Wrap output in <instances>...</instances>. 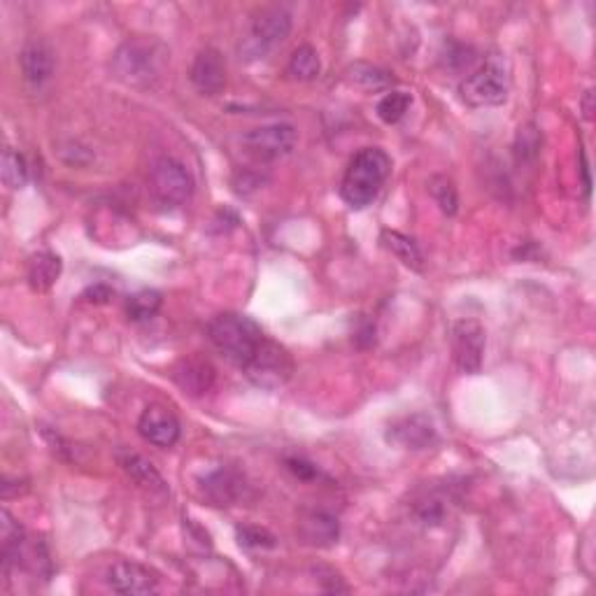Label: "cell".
I'll use <instances>...</instances> for the list:
<instances>
[{
	"label": "cell",
	"mask_w": 596,
	"mask_h": 596,
	"mask_svg": "<svg viewBox=\"0 0 596 596\" xmlns=\"http://www.w3.org/2000/svg\"><path fill=\"white\" fill-rule=\"evenodd\" d=\"M389 173H392V159H389L385 149H361V152L354 154V159L345 170L340 196L352 210H364L378 198Z\"/></svg>",
	"instance_id": "6da1fadb"
},
{
	"label": "cell",
	"mask_w": 596,
	"mask_h": 596,
	"mask_svg": "<svg viewBox=\"0 0 596 596\" xmlns=\"http://www.w3.org/2000/svg\"><path fill=\"white\" fill-rule=\"evenodd\" d=\"M208 336L210 343L217 347V352L224 354L238 368L250 364V359L266 340L264 331L254 319L236 315V312H224V315L212 319L208 324Z\"/></svg>",
	"instance_id": "7a4b0ae2"
},
{
	"label": "cell",
	"mask_w": 596,
	"mask_h": 596,
	"mask_svg": "<svg viewBox=\"0 0 596 596\" xmlns=\"http://www.w3.org/2000/svg\"><path fill=\"white\" fill-rule=\"evenodd\" d=\"M166 56V49L156 40L133 38L126 40L115 52L112 70L119 80L131 84V87H152L163 73Z\"/></svg>",
	"instance_id": "3957f363"
},
{
	"label": "cell",
	"mask_w": 596,
	"mask_h": 596,
	"mask_svg": "<svg viewBox=\"0 0 596 596\" xmlns=\"http://www.w3.org/2000/svg\"><path fill=\"white\" fill-rule=\"evenodd\" d=\"M289 33H292V12L280 5L264 7V10L254 17L250 33L240 40V59L247 63L266 59L275 47H280L282 42L289 38Z\"/></svg>",
	"instance_id": "277c9868"
},
{
	"label": "cell",
	"mask_w": 596,
	"mask_h": 596,
	"mask_svg": "<svg viewBox=\"0 0 596 596\" xmlns=\"http://www.w3.org/2000/svg\"><path fill=\"white\" fill-rule=\"evenodd\" d=\"M247 380L261 389H280L287 385L294 373V359L285 347L275 340L266 338L257 354L250 359V364L243 368Z\"/></svg>",
	"instance_id": "5b68a950"
},
{
	"label": "cell",
	"mask_w": 596,
	"mask_h": 596,
	"mask_svg": "<svg viewBox=\"0 0 596 596\" xmlns=\"http://www.w3.org/2000/svg\"><path fill=\"white\" fill-rule=\"evenodd\" d=\"M149 189L161 205L177 208V205L187 203L194 194V177L180 161L163 156L154 163L152 173H149Z\"/></svg>",
	"instance_id": "8992f818"
},
{
	"label": "cell",
	"mask_w": 596,
	"mask_h": 596,
	"mask_svg": "<svg viewBox=\"0 0 596 596\" xmlns=\"http://www.w3.org/2000/svg\"><path fill=\"white\" fill-rule=\"evenodd\" d=\"M459 96L471 108H494L506 103L508 77L499 63L487 61L459 84Z\"/></svg>",
	"instance_id": "52a82bcc"
},
{
	"label": "cell",
	"mask_w": 596,
	"mask_h": 596,
	"mask_svg": "<svg viewBox=\"0 0 596 596\" xmlns=\"http://www.w3.org/2000/svg\"><path fill=\"white\" fill-rule=\"evenodd\" d=\"M450 345L452 359L461 373L475 375L480 373L482 359H485L487 333L478 319H457L450 326Z\"/></svg>",
	"instance_id": "ba28073f"
},
{
	"label": "cell",
	"mask_w": 596,
	"mask_h": 596,
	"mask_svg": "<svg viewBox=\"0 0 596 596\" xmlns=\"http://www.w3.org/2000/svg\"><path fill=\"white\" fill-rule=\"evenodd\" d=\"M298 131L292 124L275 122L266 126H257V129L247 131L243 136V145L254 159L259 161H278L282 156L292 154L296 147Z\"/></svg>",
	"instance_id": "9c48e42d"
},
{
	"label": "cell",
	"mask_w": 596,
	"mask_h": 596,
	"mask_svg": "<svg viewBox=\"0 0 596 596\" xmlns=\"http://www.w3.org/2000/svg\"><path fill=\"white\" fill-rule=\"evenodd\" d=\"M201 489L212 506L229 508L245 499L247 492H250V485H247L245 475L236 471V468L219 466L215 471L203 475Z\"/></svg>",
	"instance_id": "30bf717a"
},
{
	"label": "cell",
	"mask_w": 596,
	"mask_h": 596,
	"mask_svg": "<svg viewBox=\"0 0 596 596\" xmlns=\"http://www.w3.org/2000/svg\"><path fill=\"white\" fill-rule=\"evenodd\" d=\"M105 583L112 592L126 596H143L154 594L159 590V578L147 566L138 562H115L105 571Z\"/></svg>",
	"instance_id": "8fae6325"
},
{
	"label": "cell",
	"mask_w": 596,
	"mask_h": 596,
	"mask_svg": "<svg viewBox=\"0 0 596 596\" xmlns=\"http://www.w3.org/2000/svg\"><path fill=\"white\" fill-rule=\"evenodd\" d=\"M387 441L406 447V450H427V447L436 445L438 431L427 415L415 413L392 422L387 431Z\"/></svg>",
	"instance_id": "7c38bea8"
},
{
	"label": "cell",
	"mask_w": 596,
	"mask_h": 596,
	"mask_svg": "<svg viewBox=\"0 0 596 596\" xmlns=\"http://www.w3.org/2000/svg\"><path fill=\"white\" fill-rule=\"evenodd\" d=\"M191 84L203 96H217L226 87V63L215 47H205L191 63Z\"/></svg>",
	"instance_id": "4fadbf2b"
},
{
	"label": "cell",
	"mask_w": 596,
	"mask_h": 596,
	"mask_svg": "<svg viewBox=\"0 0 596 596\" xmlns=\"http://www.w3.org/2000/svg\"><path fill=\"white\" fill-rule=\"evenodd\" d=\"M138 434L154 447H173L180 441V422L177 417L163 406H149L143 410L138 420Z\"/></svg>",
	"instance_id": "5bb4252c"
},
{
	"label": "cell",
	"mask_w": 596,
	"mask_h": 596,
	"mask_svg": "<svg viewBox=\"0 0 596 596\" xmlns=\"http://www.w3.org/2000/svg\"><path fill=\"white\" fill-rule=\"evenodd\" d=\"M21 63V75H24V82L31 84V87L40 89L52 80L54 75V54L49 49L47 42L42 40H28L24 49L19 54Z\"/></svg>",
	"instance_id": "9a60e30c"
},
{
	"label": "cell",
	"mask_w": 596,
	"mask_h": 596,
	"mask_svg": "<svg viewBox=\"0 0 596 596\" xmlns=\"http://www.w3.org/2000/svg\"><path fill=\"white\" fill-rule=\"evenodd\" d=\"M175 385L189 396L208 394L215 385V366L203 357H187L173 368Z\"/></svg>",
	"instance_id": "2e32d148"
},
{
	"label": "cell",
	"mask_w": 596,
	"mask_h": 596,
	"mask_svg": "<svg viewBox=\"0 0 596 596\" xmlns=\"http://www.w3.org/2000/svg\"><path fill=\"white\" fill-rule=\"evenodd\" d=\"M298 534H301L303 543L312 545V548H331L338 543L340 527L338 520L331 513L324 510H310L298 522Z\"/></svg>",
	"instance_id": "e0dca14e"
},
{
	"label": "cell",
	"mask_w": 596,
	"mask_h": 596,
	"mask_svg": "<svg viewBox=\"0 0 596 596\" xmlns=\"http://www.w3.org/2000/svg\"><path fill=\"white\" fill-rule=\"evenodd\" d=\"M119 466L124 468V473L136 482L140 489H145L149 494H168V485L163 480V475L156 471L152 461H147L143 454L136 452H119Z\"/></svg>",
	"instance_id": "ac0fdd59"
},
{
	"label": "cell",
	"mask_w": 596,
	"mask_h": 596,
	"mask_svg": "<svg viewBox=\"0 0 596 596\" xmlns=\"http://www.w3.org/2000/svg\"><path fill=\"white\" fill-rule=\"evenodd\" d=\"M61 259L56 257L54 252H38L33 254L31 261H28V285H31L35 292H47L56 285L61 275Z\"/></svg>",
	"instance_id": "d6986e66"
},
{
	"label": "cell",
	"mask_w": 596,
	"mask_h": 596,
	"mask_svg": "<svg viewBox=\"0 0 596 596\" xmlns=\"http://www.w3.org/2000/svg\"><path fill=\"white\" fill-rule=\"evenodd\" d=\"M380 243L385 245L396 259L403 261V266L413 268V271H422V268H424V257H422L420 247H417V243L413 238L403 236V233H399V231H389L387 229V231H382Z\"/></svg>",
	"instance_id": "ffe728a7"
},
{
	"label": "cell",
	"mask_w": 596,
	"mask_h": 596,
	"mask_svg": "<svg viewBox=\"0 0 596 596\" xmlns=\"http://www.w3.org/2000/svg\"><path fill=\"white\" fill-rule=\"evenodd\" d=\"M347 82L354 84V87H361L366 91H382L389 89L394 84L392 75L387 70H382L378 66H371V63H352L350 68L345 70Z\"/></svg>",
	"instance_id": "44dd1931"
},
{
	"label": "cell",
	"mask_w": 596,
	"mask_h": 596,
	"mask_svg": "<svg viewBox=\"0 0 596 596\" xmlns=\"http://www.w3.org/2000/svg\"><path fill=\"white\" fill-rule=\"evenodd\" d=\"M287 73L298 82L317 80L319 73H322V61H319L317 49L310 45H301L298 49H294L292 59L287 63Z\"/></svg>",
	"instance_id": "7402d4cb"
},
{
	"label": "cell",
	"mask_w": 596,
	"mask_h": 596,
	"mask_svg": "<svg viewBox=\"0 0 596 596\" xmlns=\"http://www.w3.org/2000/svg\"><path fill=\"white\" fill-rule=\"evenodd\" d=\"M410 105H413V96L408 94V91H387L385 96L378 101V117L382 119L385 124H399L403 117H406V112L410 110Z\"/></svg>",
	"instance_id": "603a6c76"
},
{
	"label": "cell",
	"mask_w": 596,
	"mask_h": 596,
	"mask_svg": "<svg viewBox=\"0 0 596 596\" xmlns=\"http://www.w3.org/2000/svg\"><path fill=\"white\" fill-rule=\"evenodd\" d=\"M0 175H3V184L7 189L17 191L21 187H26L28 163L24 156L7 147L3 152V161H0Z\"/></svg>",
	"instance_id": "cb8c5ba5"
},
{
	"label": "cell",
	"mask_w": 596,
	"mask_h": 596,
	"mask_svg": "<svg viewBox=\"0 0 596 596\" xmlns=\"http://www.w3.org/2000/svg\"><path fill=\"white\" fill-rule=\"evenodd\" d=\"M163 298L154 289H143V292L133 294L129 301H126V315H129L131 322H147L152 319L156 312L161 310Z\"/></svg>",
	"instance_id": "d4e9b609"
},
{
	"label": "cell",
	"mask_w": 596,
	"mask_h": 596,
	"mask_svg": "<svg viewBox=\"0 0 596 596\" xmlns=\"http://www.w3.org/2000/svg\"><path fill=\"white\" fill-rule=\"evenodd\" d=\"M429 191H431V196L436 198L438 208H441L445 215H454V212H457L459 196H457V187H454V182L450 180V177H445V175L431 177Z\"/></svg>",
	"instance_id": "484cf974"
},
{
	"label": "cell",
	"mask_w": 596,
	"mask_h": 596,
	"mask_svg": "<svg viewBox=\"0 0 596 596\" xmlns=\"http://www.w3.org/2000/svg\"><path fill=\"white\" fill-rule=\"evenodd\" d=\"M236 536H238V543L243 545V548H250V550H271V548H275V543H278L271 531L264 527H254V524L238 527Z\"/></svg>",
	"instance_id": "4316f807"
},
{
	"label": "cell",
	"mask_w": 596,
	"mask_h": 596,
	"mask_svg": "<svg viewBox=\"0 0 596 596\" xmlns=\"http://www.w3.org/2000/svg\"><path fill=\"white\" fill-rule=\"evenodd\" d=\"M475 63V49L461 42H450L445 52V66L452 70H468Z\"/></svg>",
	"instance_id": "83f0119b"
},
{
	"label": "cell",
	"mask_w": 596,
	"mask_h": 596,
	"mask_svg": "<svg viewBox=\"0 0 596 596\" xmlns=\"http://www.w3.org/2000/svg\"><path fill=\"white\" fill-rule=\"evenodd\" d=\"M285 466L289 468V473H294L298 480H315L319 475V468L308 461L301 454H292V457L285 459Z\"/></svg>",
	"instance_id": "f1b7e54d"
},
{
	"label": "cell",
	"mask_w": 596,
	"mask_h": 596,
	"mask_svg": "<svg viewBox=\"0 0 596 596\" xmlns=\"http://www.w3.org/2000/svg\"><path fill=\"white\" fill-rule=\"evenodd\" d=\"M538 147H541V140H538V133L534 126H529V129L524 131L520 129V136H517V154L536 156Z\"/></svg>",
	"instance_id": "f546056e"
},
{
	"label": "cell",
	"mask_w": 596,
	"mask_h": 596,
	"mask_svg": "<svg viewBox=\"0 0 596 596\" xmlns=\"http://www.w3.org/2000/svg\"><path fill=\"white\" fill-rule=\"evenodd\" d=\"M261 182H264V180H261L259 175H252V173H238L236 180H233L238 194H247L250 189H259Z\"/></svg>",
	"instance_id": "4dcf8cb0"
},
{
	"label": "cell",
	"mask_w": 596,
	"mask_h": 596,
	"mask_svg": "<svg viewBox=\"0 0 596 596\" xmlns=\"http://www.w3.org/2000/svg\"><path fill=\"white\" fill-rule=\"evenodd\" d=\"M112 294H115V292H112L108 285H94L82 294V298H84V301H89V303H108L112 298Z\"/></svg>",
	"instance_id": "1f68e13d"
},
{
	"label": "cell",
	"mask_w": 596,
	"mask_h": 596,
	"mask_svg": "<svg viewBox=\"0 0 596 596\" xmlns=\"http://www.w3.org/2000/svg\"><path fill=\"white\" fill-rule=\"evenodd\" d=\"M590 96H592V91H587L585 101H590ZM585 117H587V119H592V105H590V103H585Z\"/></svg>",
	"instance_id": "d6a6232c"
}]
</instances>
